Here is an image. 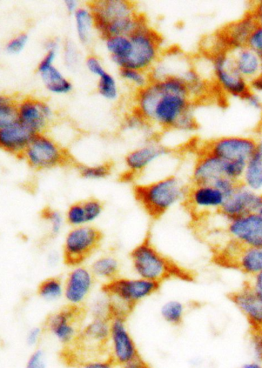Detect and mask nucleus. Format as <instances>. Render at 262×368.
Wrapping results in <instances>:
<instances>
[{"instance_id":"1","label":"nucleus","mask_w":262,"mask_h":368,"mask_svg":"<svg viewBox=\"0 0 262 368\" xmlns=\"http://www.w3.org/2000/svg\"><path fill=\"white\" fill-rule=\"evenodd\" d=\"M195 103L186 86L179 78L151 80L142 89L134 92L132 111L153 129L174 130Z\"/></svg>"},{"instance_id":"2","label":"nucleus","mask_w":262,"mask_h":368,"mask_svg":"<svg viewBox=\"0 0 262 368\" xmlns=\"http://www.w3.org/2000/svg\"><path fill=\"white\" fill-rule=\"evenodd\" d=\"M87 3L95 17L97 34L102 40L130 36L146 19L137 4L129 0H96Z\"/></svg>"},{"instance_id":"3","label":"nucleus","mask_w":262,"mask_h":368,"mask_svg":"<svg viewBox=\"0 0 262 368\" xmlns=\"http://www.w3.org/2000/svg\"><path fill=\"white\" fill-rule=\"evenodd\" d=\"M132 269L137 277L162 284L165 281L178 279L193 281L194 274L161 253L146 237L131 252Z\"/></svg>"},{"instance_id":"4","label":"nucleus","mask_w":262,"mask_h":368,"mask_svg":"<svg viewBox=\"0 0 262 368\" xmlns=\"http://www.w3.org/2000/svg\"><path fill=\"white\" fill-rule=\"evenodd\" d=\"M188 187L182 179L171 175L156 182L133 187L137 202L153 219H158L172 207L184 202Z\"/></svg>"},{"instance_id":"5","label":"nucleus","mask_w":262,"mask_h":368,"mask_svg":"<svg viewBox=\"0 0 262 368\" xmlns=\"http://www.w3.org/2000/svg\"><path fill=\"white\" fill-rule=\"evenodd\" d=\"M161 285L151 281L136 278L118 277L102 286V292L111 303V314L129 316L134 307L156 294Z\"/></svg>"},{"instance_id":"6","label":"nucleus","mask_w":262,"mask_h":368,"mask_svg":"<svg viewBox=\"0 0 262 368\" xmlns=\"http://www.w3.org/2000/svg\"><path fill=\"white\" fill-rule=\"evenodd\" d=\"M129 36L132 49L125 68L149 72L164 51L162 36L147 19Z\"/></svg>"},{"instance_id":"7","label":"nucleus","mask_w":262,"mask_h":368,"mask_svg":"<svg viewBox=\"0 0 262 368\" xmlns=\"http://www.w3.org/2000/svg\"><path fill=\"white\" fill-rule=\"evenodd\" d=\"M21 158L36 171L55 169L73 164L69 151L47 133H37L33 137Z\"/></svg>"},{"instance_id":"8","label":"nucleus","mask_w":262,"mask_h":368,"mask_svg":"<svg viewBox=\"0 0 262 368\" xmlns=\"http://www.w3.org/2000/svg\"><path fill=\"white\" fill-rule=\"evenodd\" d=\"M103 239L102 232L95 226L72 227L64 239V263L71 267L83 265L100 248Z\"/></svg>"},{"instance_id":"9","label":"nucleus","mask_w":262,"mask_h":368,"mask_svg":"<svg viewBox=\"0 0 262 368\" xmlns=\"http://www.w3.org/2000/svg\"><path fill=\"white\" fill-rule=\"evenodd\" d=\"M210 58L214 83L221 92L243 99L251 91L250 82L237 70L230 52H214Z\"/></svg>"},{"instance_id":"10","label":"nucleus","mask_w":262,"mask_h":368,"mask_svg":"<svg viewBox=\"0 0 262 368\" xmlns=\"http://www.w3.org/2000/svg\"><path fill=\"white\" fill-rule=\"evenodd\" d=\"M85 306L68 305L52 313L45 321L44 329L60 344L70 346L83 329L86 316Z\"/></svg>"},{"instance_id":"11","label":"nucleus","mask_w":262,"mask_h":368,"mask_svg":"<svg viewBox=\"0 0 262 368\" xmlns=\"http://www.w3.org/2000/svg\"><path fill=\"white\" fill-rule=\"evenodd\" d=\"M127 318L116 314L110 316L109 358L120 367L140 357L135 341L127 329Z\"/></svg>"},{"instance_id":"12","label":"nucleus","mask_w":262,"mask_h":368,"mask_svg":"<svg viewBox=\"0 0 262 368\" xmlns=\"http://www.w3.org/2000/svg\"><path fill=\"white\" fill-rule=\"evenodd\" d=\"M217 261L253 277L262 272V247L243 246L230 239L218 254Z\"/></svg>"},{"instance_id":"13","label":"nucleus","mask_w":262,"mask_h":368,"mask_svg":"<svg viewBox=\"0 0 262 368\" xmlns=\"http://www.w3.org/2000/svg\"><path fill=\"white\" fill-rule=\"evenodd\" d=\"M171 150L155 138H150L143 144L127 153L124 158V180H133L160 158L169 155Z\"/></svg>"},{"instance_id":"14","label":"nucleus","mask_w":262,"mask_h":368,"mask_svg":"<svg viewBox=\"0 0 262 368\" xmlns=\"http://www.w3.org/2000/svg\"><path fill=\"white\" fill-rule=\"evenodd\" d=\"M54 119L55 111L45 100L32 96L19 99V122L36 135L47 133Z\"/></svg>"},{"instance_id":"15","label":"nucleus","mask_w":262,"mask_h":368,"mask_svg":"<svg viewBox=\"0 0 262 368\" xmlns=\"http://www.w3.org/2000/svg\"><path fill=\"white\" fill-rule=\"evenodd\" d=\"M256 140L250 137H221L206 142L200 150L219 158L224 162L245 160L248 162L253 155Z\"/></svg>"},{"instance_id":"16","label":"nucleus","mask_w":262,"mask_h":368,"mask_svg":"<svg viewBox=\"0 0 262 368\" xmlns=\"http://www.w3.org/2000/svg\"><path fill=\"white\" fill-rule=\"evenodd\" d=\"M226 197L216 186L210 184H192L188 187L184 203L193 216L219 212Z\"/></svg>"},{"instance_id":"17","label":"nucleus","mask_w":262,"mask_h":368,"mask_svg":"<svg viewBox=\"0 0 262 368\" xmlns=\"http://www.w3.org/2000/svg\"><path fill=\"white\" fill-rule=\"evenodd\" d=\"M219 213L227 221L250 213L262 214V193L251 191L241 183Z\"/></svg>"},{"instance_id":"18","label":"nucleus","mask_w":262,"mask_h":368,"mask_svg":"<svg viewBox=\"0 0 262 368\" xmlns=\"http://www.w3.org/2000/svg\"><path fill=\"white\" fill-rule=\"evenodd\" d=\"M226 232L241 246L262 247V214L250 213L228 221Z\"/></svg>"},{"instance_id":"19","label":"nucleus","mask_w":262,"mask_h":368,"mask_svg":"<svg viewBox=\"0 0 262 368\" xmlns=\"http://www.w3.org/2000/svg\"><path fill=\"white\" fill-rule=\"evenodd\" d=\"M95 277L83 265L72 267L64 280V298L69 305L83 306L95 284Z\"/></svg>"},{"instance_id":"20","label":"nucleus","mask_w":262,"mask_h":368,"mask_svg":"<svg viewBox=\"0 0 262 368\" xmlns=\"http://www.w3.org/2000/svg\"><path fill=\"white\" fill-rule=\"evenodd\" d=\"M258 25L250 12L220 30L218 36L219 49L217 52H232L246 45L248 37Z\"/></svg>"},{"instance_id":"21","label":"nucleus","mask_w":262,"mask_h":368,"mask_svg":"<svg viewBox=\"0 0 262 368\" xmlns=\"http://www.w3.org/2000/svg\"><path fill=\"white\" fill-rule=\"evenodd\" d=\"M228 299L244 314L252 329H262V302L250 282L228 294Z\"/></svg>"},{"instance_id":"22","label":"nucleus","mask_w":262,"mask_h":368,"mask_svg":"<svg viewBox=\"0 0 262 368\" xmlns=\"http://www.w3.org/2000/svg\"><path fill=\"white\" fill-rule=\"evenodd\" d=\"M225 164L224 160L200 150L193 166L191 184L212 185L217 180L225 177Z\"/></svg>"},{"instance_id":"23","label":"nucleus","mask_w":262,"mask_h":368,"mask_svg":"<svg viewBox=\"0 0 262 368\" xmlns=\"http://www.w3.org/2000/svg\"><path fill=\"white\" fill-rule=\"evenodd\" d=\"M35 136V133L18 122L0 129V150L21 158L27 146Z\"/></svg>"},{"instance_id":"24","label":"nucleus","mask_w":262,"mask_h":368,"mask_svg":"<svg viewBox=\"0 0 262 368\" xmlns=\"http://www.w3.org/2000/svg\"><path fill=\"white\" fill-rule=\"evenodd\" d=\"M72 17L78 43L83 47H89L97 32L95 17L89 3L80 5Z\"/></svg>"},{"instance_id":"25","label":"nucleus","mask_w":262,"mask_h":368,"mask_svg":"<svg viewBox=\"0 0 262 368\" xmlns=\"http://www.w3.org/2000/svg\"><path fill=\"white\" fill-rule=\"evenodd\" d=\"M230 52L237 70L247 81L250 82L259 76L261 57L256 52L247 45L239 47Z\"/></svg>"},{"instance_id":"26","label":"nucleus","mask_w":262,"mask_h":368,"mask_svg":"<svg viewBox=\"0 0 262 368\" xmlns=\"http://www.w3.org/2000/svg\"><path fill=\"white\" fill-rule=\"evenodd\" d=\"M105 49L111 61L118 69L125 68L132 49L129 36H113L103 39Z\"/></svg>"},{"instance_id":"27","label":"nucleus","mask_w":262,"mask_h":368,"mask_svg":"<svg viewBox=\"0 0 262 368\" xmlns=\"http://www.w3.org/2000/svg\"><path fill=\"white\" fill-rule=\"evenodd\" d=\"M39 74L45 89L54 95H69L73 91L72 82L56 65Z\"/></svg>"},{"instance_id":"28","label":"nucleus","mask_w":262,"mask_h":368,"mask_svg":"<svg viewBox=\"0 0 262 368\" xmlns=\"http://www.w3.org/2000/svg\"><path fill=\"white\" fill-rule=\"evenodd\" d=\"M179 78L182 80L186 86L195 103L206 97L210 91L209 82L193 65L188 67Z\"/></svg>"},{"instance_id":"29","label":"nucleus","mask_w":262,"mask_h":368,"mask_svg":"<svg viewBox=\"0 0 262 368\" xmlns=\"http://www.w3.org/2000/svg\"><path fill=\"white\" fill-rule=\"evenodd\" d=\"M89 269L96 279H102L105 283L120 277V260L113 254H105L93 261Z\"/></svg>"},{"instance_id":"30","label":"nucleus","mask_w":262,"mask_h":368,"mask_svg":"<svg viewBox=\"0 0 262 368\" xmlns=\"http://www.w3.org/2000/svg\"><path fill=\"white\" fill-rule=\"evenodd\" d=\"M243 184L247 188L254 192L262 193V162L251 157L247 162Z\"/></svg>"},{"instance_id":"31","label":"nucleus","mask_w":262,"mask_h":368,"mask_svg":"<svg viewBox=\"0 0 262 368\" xmlns=\"http://www.w3.org/2000/svg\"><path fill=\"white\" fill-rule=\"evenodd\" d=\"M18 102L17 98L0 94V129L19 122Z\"/></svg>"},{"instance_id":"32","label":"nucleus","mask_w":262,"mask_h":368,"mask_svg":"<svg viewBox=\"0 0 262 368\" xmlns=\"http://www.w3.org/2000/svg\"><path fill=\"white\" fill-rule=\"evenodd\" d=\"M38 296L47 302H54L64 296V281L58 277L44 279L38 286Z\"/></svg>"},{"instance_id":"33","label":"nucleus","mask_w":262,"mask_h":368,"mask_svg":"<svg viewBox=\"0 0 262 368\" xmlns=\"http://www.w3.org/2000/svg\"><path fill=\"white\" fill-rule=\"evenodd\" d=\"M98 95L109 102H116L120 97V86L118 79L109 71L97 78Z\"/></svg>"},{"instance_id":"34","label":"nucleus","mask_w":262,"mask_h":368,"mask_svg":"<svg viewBox=\"0 0 262 368\" xmlns=\"http://www.w3.org/2000/svg\"><path fill=\"white\" fill-rule=\"evenodd\" d=\"M80 46L71 39H65L62 43L63 63L71 71H76L84 63L85 58Z\"/></svg>"},{"instance_id":"35","label":"nucleus","mask_w":262,"mask_h":368,"mask_svg":"<svg viewBox=\"0 0 262 368\" xmlns=\"http://www.w3.org/2000/svg\"><path fill=\"white\" fill-rule=\"evenodd\" d=\"M186 313V307L177 300H170L165 303L160 309V314L165 322L173 326L183 324Z\"/></svg>"},{"instance_id":"36","label":"nucleus","mask_w":262,"mask_h":368,"mask_svg":"<svg viewBox=\"0 0 262 368\" xmlns=\"http://www.w3.org/2000/svg\"><path fill=\"white\" fill-rule=\"evenodd\" d=\"M119 76L124 83L131 86L135 91L142 89L151 81L149 72L134 69H119Z\"/></svg>"},{"instance_id":"37","label":"nucleus","mask_w":262,"mask_h":368,"mask_svg":"<svg viewBox=\"0 0 262 368\" xmlns=\"http://www.w3.org/2000/svg\"><path fill=\"white\" fill-rule=\"evenodd\" d=\"M76 166L80 176L90 180H103L109 177L113 171V164L110 162L93 165L78 164Z\"/></svg>"},{"instance_id":"38","label":"nucleus","mask_w":262,"mask_h":368,"mask_svg":"<svg viewBox=\"0 0 262 368\" xmlns=\"http://www.w3.org/2000/svg\"><path fill=\"white\" fill-rule=\"evenodd\" d=\"M42 217L48 225L50 235L56 237L62 232L65 219L63 214L58 210L53 209L50 206H46L42 211Z\"/></svg>"},{"instance_id":"39","label":"nucleus","mask_w":262,"mask_h":368,"mask_svg":"<svg viewBox=\"0 0 262 368\" xmlns=\"http://www.w3.org/2000/svg\"><path fill=\"white\" fill-rule=\"evenodd\" d=\"M65 223L72 227H78L87 224L85 210L83 202L72 204L66 210Z\"/></svg>"},{"instance_id":"40","label":"nucleus","mask_w":262,"mask_h":368,"mask_svg":"<svg viewBox=\"0 0 262 368\" xmlns=\"http://www.w3.org/2000/svg\"><path fill=\"white\" fill-rule=\"evenodd\" d=\"M87 224H91L99 219L104 211L105 205L102 200L90 197L83 200Z\"/></svg>"},{"instance_id":"41","label":"nucleus","mask_w":262,"mask_h":368,"mask_svg":"<svg viewBox=\"0 0 262 368\" xmlns=\"http://www.w3.org/2000/svg\"><path fill=\"white\" fill-rule=\"evenodd\" d=\"M247 162L245 160H233V162H226L225 177L230 178L233 182H241L243 179L246 169Z\"/></svg>"},{"instance_id":"42","label":"nucleus","mask_w":262,"mask_h":368,"mask_svg":"<svg viewBox=\"0 0 262 368\" xmlns=\"http://www.w3.org/2000/svg\"><path fill=\"white\" fill-rule=\"evenodd\" d=\"M83 65L86 70L97 78L102 76L107 71L105 69L102 60L95 54L86 56Z\"/></svg>"},{"instance_id":"43","label":"nucleus","mask_w":262,"mask_h":368,"mask_svg":"<svg viewBox=\"0 0 262 368\" xmlns=\"http://www.w3.org/2000/svg\"><path fill=\"white\" fill-rule=\"evenodd\" d=\"M29 36L26 32H23L11 38L8 43H6L5 49L11 54H17L25 48V46L28 42Z\"/></svg>"},{"instance_id":"44","label":"nucleus","mask_w":262,"mask_h":368,"mask_svg":"<svg viewBox=\"0 0 262 368\" xmlns=\"http://www.w3.org/2000/svg\"><path fill=\"white\" fill-rule=\"evenodd\" d=\"M251 347L257 362L262 363V329L250 327Z\"/></svg>"},{"instance_id":"45","label":"nucleus","mask_w":262,"mask_h":368,"mask_svg":"<svg viewBox=\"0 0 262 368\" xmlns=\"http://www.w3.org/2000/svg\"><path fill=\"white\" fill-rule=\"evenodd\" d=\"M25 368H47L45 352L36 347L27 359Z\"/></svg>"},{"instance_id":"46","label":"nucleus","mask_w":262,"mask_h":368,"mask_svg":"<svg viewBox=\"0 0 262 368\" xmlns=\"http://www.w3.org/2000/svg\"><path fill=\"white\" fill-rule=\"evenodd\" d=\"M245 45L262 57V26L258 25L254 28Z\"/></svg>"},{"instance_id":"47","label":"nucleus","mask_w":262,"mask_h":368,"mask_svg":"<svg viewBox=\"0 0 262 368\" xmlns=\"http://www.w3.org/2000/svg\"><path fill=\"white\" fill-rule=\"evenodd\" d=\"M241 182H233L232 180L226 177L219 178L212 185L216 186L221 193L224 194L226 199L230 197L236 191Z\"/></svg>"},{"instance_id":"48","label":"nucleus","mask_w":262,"mask_h":368,"mask_svg":"<svg viewBox=\"0 0 262 368\" xmlns=\"http://www.w3.org/2000/svg\"><path fill=\"white\" fill-rule=\"evenodd\" d=\"M44 327L35 326L31 327L26 333L25 341L27 345L32 347H36L41 343L45 332Z\"/></svg>"},{"instance_id":"49","label":"nucleus","mask_w":262,"mask_h":368,"mask_svg":"<svg viewBox=\"0 0 262 368\" xmlns=\"http://www.w3.org/2000/svg\"><path fill=\"white\" fill-rule=\"evenodd\" d=\"M59 50H45L44 56L37 66V72L41 73L50 67L55 65L56 60L58 57Z\"/></svg>"},{"instance_id":"50","label":"nucleus","mask_w":262,"mask_h":368,"mask_svg":"<svg viewBox=\"0 0 262 368\" xmlns=\"http://www.w3.org/2000/svg\"><path fill=\"white\" fill-rule=\"evenodd\" d=\"M78 368H120L114 364L110 358L87 361L77 367Z\"/></svg>"},{"instance_id":"51","label":"nucleus","mask_w":262,"mask_h":368,"mask_svg":"<svg viewBox=\"0 0 262 368\" xmlns=\"http://www.w3.org/2000/svg\"><path fill=\"white\" fill-rule=\"evenodd\" d=\"M243 100L252 109L262 110V101L257 93L251 91L247 94Z\"/></svg>"},{"instance_id":"52","label":"nucleus","mask_w":262,"mask_h":368,"mask_svg":"<svg viewBox=\"0 0 262 368\" xmlns=\"http://www.w3.org/2000/svg\"><path fill=\"white\" fill-rule=\"evenodd\" d=\"M259 25L262 26V0L251 3L250 11Z\"/></svg>"},{"instance_id":"53","label":"nucleus","mask_w":262,"mask_h":368,"mask_svg":"<svg viewBox=\"0 0 262 368\" xmlns=\"http://www.w3.org/2000/svg\"><path fill=\"white\" fill-rule=\"evenodd\" d=\"M252 278L250 283L262 302V272Z\"/></svg>"},{"instance_id":"54","label":"nucleus","mask_w":262,"mask_h":368,"mask_svg":"<svg viewBox=\"0 0 262 368\" xmlns=\"http://www.w3.org/2000/svg\"><path fill=\"white\" fill-rule=\"evenodd\" d=\"M82 4V3L77 1V0H65L64 2V8L65 11L72 17L74 13L78 10Z\"/></svg>"},{"instance_id":"55","label":"nucleus","mask_w":262,"mask_h":368,"mask_svg":"<svg viewBox=\"0 0 262 368\" xmlns=\"http://www.w3.org/2000/svg\"><path fill=\"white\" fill-rule=\"evenodd\" d=\"M147 365L149 364L145 362L142 358L139 357L135 360L130 361L129 363L120 367V368H144Z\"/></svg>"},{"instance_id":"56","label":"nucleus","mask_w":262,"mask_h":368,"mask_svg":"<svg viewBox=\"0 0 262 368\" xmlns=\"http://www.w3.org/2000/svg\"><path fill=\"white\" fill-rule=\"evenodd\" d=\"M251 91L257 93L262 92V78L259 76L250 82Z\"/></svg>"},{"instance_id":"57","label":"nucleus","mask_w":262,"mask_h":368,"mask_svg":"<svg viewBox=\"0 0 262 368\" xmlns=\"http://www.w3.org/2000/svg\"><path fill=\"white\" fill-rule=\"evenodd\" d=\"M252 157L262 162V138L256 140V144H255L254 151Z\"/></svg>"},{"instance_id":"58","label":"nucleus","mask_w":262,"mask_h":368,"mask_svg":"<svg viewBox=\"0 0 262 368\" xmlns=\"http://www.w3.org/2000/svg\"><path fill=\"white\" fill-rule=\"evenodd\" d=\"M241 368H262L261 363L259 362H250L245 364Z\"/></svg>"},{"instance_id":"59","label":"nucleus","mask_w":262,"mask_h":368,"mask_svg":"<svg viewBox=\"0 0 262 368\" xmlns=\"http://www.w3.org/2000/svg\"><path fill=\"white\" fill-rule=\"evenodd\" d=\"M259 76L262 78V57L261 58V66H260Z\"/></svg>"},{"instance_id":"60","label":"nucleus","mask_w":262,"mask_h":368,"mask_svg":"<svg viewBox=\"0 0 262 368\" xmlns=\"http://www.w3.org/2000/svg\"><path fill=\"white\" fill-rule=\"evenodd\" d=\"M144 368H151L149 365H147Z\"/></svg>"}]
</instances>
